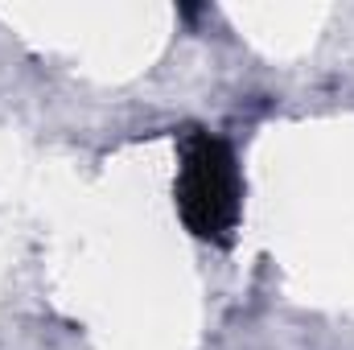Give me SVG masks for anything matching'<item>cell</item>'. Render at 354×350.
Instances as JSON below:
<instances>
[{
  "mask_svg": "<svg viewBox=\"0 0 354 350\" xmlns=\"http://www.w3.org/2000/svg\"><path fill=\"white\" fill-rule=\"evenodd\" d=\"M177 210L189 235L206 243H231L239 206H243V177L231 145L202 128H189L181 140L177 165Z\"/></svg>",
  "mask_w": 354,
  "mask_h": 350,
  "instance_id": "cell-1",
  "label": "cell"
}]
</instances>
